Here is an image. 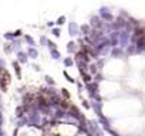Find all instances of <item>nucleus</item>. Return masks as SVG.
<instances>
[{"label": "nucleus", "mask_w": 145, "mask_h": 136, "mask_svg": "<svg viewBox=\"0 0 145 136\" xmlns=\"http://www.w3.org/2000/svg\"><path fill=\"white\" fill-rule=\"evenodd\" d=\"M71 64H73V61L70 60V58H67V60H66V65H71Z\"/></svg>", "instance_id": "nucleus-1"}]
</instances>
